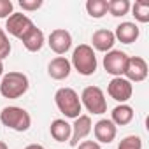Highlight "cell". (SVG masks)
Here are the masks:
<instances>
[{"label": "cell", "instance_id": "cell-1", "mask_svg": "<svg viewBox=\"0 0 149 149\" xmlns=\"http://www.w3.org/2000/svg\"><path fill=\"white\" fill-rule=\"evenodd\" d=\"M28 77L23 72H7L2 76V81H0V95L4 98L14 100L23 97L28 91Z\"/></svg>", "mask_w": 149, "mask_h": 149}, {"label": "cell", "instance_id": "cell-2", "mask_svg": "<svg viewBox=\"0 0 149 149\" xmlns=\"http://www.w3.org/2000/svg\"><path fill=\"white\" fill-rule=\"evenodd\" d=\"M54 102H56L58 111L65 118L76 119V118L81 116L83 105H81V100H79V95H77L76 90H72V88H60L54 93Z\"/></svg>", "mask_w": 149, "mask_h": 149}, {"label": "cell", "instance_id": "cell-3", "mask_svg": "<svg viewBox=\"0 0 149 149\" xmlns=\"http://www.w3.org/2000/svg\"><path fill=\"white\" fill-rule=\"evenodd\" d=\"M70 65L76 68L81 76H93L97 70V54L95 49L88 44H79L72 53V61Z\"/></svg>", "mask_w": 149, "mask_h": 149}, {"label": "cell", "instance_id": "cell-4", "mask_svg": "<svg viewBox=\"0 0 149 149\" xmlns=\"http://www.w3.org/2000/svg\"><path fill=\"white\" fill-rule=\"evenodd\" d=\"M0 121L4 126L14 130V132H26L32 126V118L28 111L18 105H7L0 112Z\"/></svg>", "mask_w": 149, "mask_h": 149}, {"label": "cell", "instance_id": "cell-5", "mask_svg": "<svg viewBox=\"0 0 149 149\" xmlns=\"http://www.w3.org/2000/svg\"><path fill=\"white\" fill-rule=\"evenodd\" d=\"M79 100H81V105H84L86 111L91 114L107 112V100H105L102 88H98V86H86L83 90Z\"/></svg>", "mask_w": 149, "mask_h": 149}, {"label": "cell", "instance_id": "cell-6", "mask_svg": "<svg viewBox=\"0 0 149 149\" xmlns=\"http://www.w3.org/2000/svg\"><path fill=\"white\" fill-rule=\"evenodd\" d=\"M33 26H35L33 21H32L26 14H23V13H13V14L6 19V30H7L13 37L19 39V40H21Z\"/></svg>", "mask_w": 149, "mask_h": 149}, {"label": "cell", "instance_id": "cell-7", "mask_svg": "<svg viewBox=\"0 0 149 149\" xmlns=\"http://www.w3.org/2000/svg\"><path fill=\"white\" fill-rule=\"evenodd\" d=\"M126 61H128V54L125 51L111 49L104 56V68L107 74H111L114 77H123L125 68H126Z\"/></svg>", "mask_w": 149, "mask_h": 149}, {"label": "cell", "instance_id": "cell-8", "mask_svg": "<svg viewBox=\"0 0 149 149\" xmlns=\"http://www.w3.org/2000/svg\"><path fill=\"white\" fill-rule=\"evenodd\" d=\"M107 93L111 98H114L119 104H126L132 98L133 93V86L128 79L125 77H112L111 83L107 84Z\"/></svg>", "mask_w": 149, "mask_h": 149}, {"label": "cell", "instance_id": "cell-9", "mask_svg": "<svg viewBox=\"0 0 149 149\" xmlns=\"http://www.w3.org/2000/svg\"><path fill=\"white\" fill-rule=\"evenodd\" d=\"M147 63L144 58L140 56H128L126 61V68H125V79H128L130 83H142L147 77Z\"/></svg>", "mask_w": 149, "mask_h": 149}, {"label": "cell", "instance_id": "cell-10", "mask_svg": "<svg viewBox=\"0 0 149 149\" xmlns=\"http://www.w3.org/2000/svg\"><path fill=\"white\" fill-rule=\"evenodd\" d=\"M70 126H72V135H70L68 144L72 147H76L79 144V140L86 139L93 130V123H91V118L88 114H81L79 118H76L74 119V125H70Z\"/></svg>", "mask_w": 149, "mask_h": 149}, {"label": "cell", "instance_id": "cell-11", "mask_svg": "<svg viewBox=\"0 0 149 149\" xmlns=\"http://www.w3.org/2000/svg\"><path fill=\"white\" fill-rule=\"evenodd\" d=\"M47 44H49L51 51H54L56 54H65L72 47V35L65 28H56L49 33Z\"/></svg>", "mask_w": 149, "mask_h": 149}, {"label": "cell", "instance_id": "cell-12", "mask_svg": "<svg viewBox=\"0 0 149 149\" xmlns=\"http://www.w3.org/2000/svg\"><path fill=\"white\" fill-rule=\"evenodd\" d=\"M93 133H95V139L98 142L111 144L118 135V126L111 119H100L93 125Z\"/></svg>", "mask_w": 149, "mask_h": 149}, {"label": "cell", "instance_id": "cell-13", "mask_svg": "<svg viewBox=\"0 0 149 149\" xmlns=\"http://www.w3.org/2000/svg\"><path fill=\"white\" fill-rule=\"evenodd\" d=\"M70 70H72V65H70V61L65 56H56L47 65V74L51 76V79H54V81L67 79L70 76Z\"/></svg>", "mask_w": 149, "mask_h": 149}, {"label": "cell", "instance_id": "cell-14", "mask_svg": "<svg viewBox=\"0 0 149 149\" xmlns=\"http://www.w3.org/2000/svg\"><path fill=\"white\" fill-rule=\"evenodd\" d=\"M91 47H95L97 51H102V53H109L114 44H116V37H114V32L107 30V28H100L93 33L91 37Z\"/></svg>", "mask_w": 149, "mask_h": 149}, {"label": "cell", "instance_id": "cell-15", "mask_svg": "<svg viewBox=\"0 0 149 149\" xmlns=\"http://www.w3.org/2000/svg\"><path fill=\"white\" fill-rule=\"evenodd\" d=\"M139 35H140L139 26H137L135 23H130V21H125V23L118 25V26H116V32H114L116 40H119V42H123V44H132V42H135V40L139 39Z\"/></svg>", "mask_w": 149, "mask_h": 149}, {"label": "cell", "instance_id": "cell-16", "mask_svg": "<svg viewBox=\"0 0 149 149\" xmlns=\"http://www.w3.org/2000/svg\"><path fill=\"white\" fill-rule=\"evenodd\" d=\"M21 42H23V46H25L26 51H30V53H37V51L42 49V46H44V42H46V39H44V32H42L40 28L33 26V28H32V30L21 39Z\"/></svg>", "mask_w": 149, "mask_h": 149}, {"label": "cell", "instance_id": "cell-17", "mask_svg": "<svg viewBox=\"0 0 149 149\" xmlns=\"http://www.w3.org/2000/svg\"><path fill=\"white\" fill-rule=\"evenodd\" d=\"M133 119V109L128 105V104H119L112 109L111 112V121L116 125V126H125V125H130Z\"/></svg>", "mask_w": 149, "mask_h": 149}, {"label": "cell", "instance_id": "cell-18", "mask_svg": "<svg viewBox=\"0 0 149 149\" xmlns=\"http://www.w3.org/2000/svg\"><path fill=\"white\" fill-rule=\"evenodd\" d=\"M49 133L56 142H67L72 135V126L65 119H54L49 126Z\"/></svg>", "mask_w": 149, "mask_h": 149}, {"label": "cell", "instance_id": "cell-19", "mask_svg": "<svg viewBox=\"0 0 149 149\" xmlns=\"http://www.w3.org/2000/svg\"><path fill=\"white\" fill-rule=\"evenodd\" d=\"M86 11L95 19L104 18L107 14V0H88L86 2Z\"/></svg>", "mask_w": 149, "mask_h": 149}, {"label": "cell", "instance_id": "cell-20", "mask_svg": "<svg viewBox=\"0 0 149 149\" xmlns=\"http://www.w3.org/2000/svg\"><path fill=\"white\" fill-rule=\"evenodd\" d=\"M132 4L128 2V0H111V2H107V13H111L114 18H121L125 14H128Z\"/></svg>", "mask_w": 149, "mask_h": 149}, {"label": "cell", "instance_id": "cell-21", "mask_svg": "<svg viewBox=\"0 0 149 149\" xmlns=\"http://www.w3.org/2000/svg\"><path fill=\"white\" fill-rule=\"evenodd\" d=\"M132 14L139 23H147L149 21V4L146 2H135L132 7Z\"/></svg>", "mask_w": 149, "mask_h": 149}, {"label": "cell", "instance_id": "cell-22", "mask_svg": "<svg viewBox=\"0 0 149 149\" xmlns=\"http://www.w3.org/2000/svg\"><path fill=\"white\" fill-rule=\"evenodd\" d=\"M118 149H142V139L139 135H128L119 142Z\"/></svg>", "mask_w": 149, "mask_h": 149}, {"label": "cell", "instance_id": "cell-23", "mask_svg": "<svg viewBox=\"0 0 149 149\" xmlns=\"http://www.w3.org/2000/svg\"><path fill=\"white\" fill-rule=\"evenodd\" d=\"M11 53V42H9V37L6 33L4 28H0V60L4 61V58H7Z\"/></svg>", "mask_w": 149, "mask_h": 149}, {"label": "cell", "instance_id": "cell-24", "mask_svg": "<svg viewBox=\"0 0 149 149\" xmlns=\"http://www.w3.org/2000/svg\"><path fill=\"white\" fill-rule=\"evenodd\" d=\"M19 7L23 11L32 13V11H37L42 7V0H19Z\"/></svg>", "mask_w": 149, "mask_h": 149}, {"label": "cell", "instance_id": "cell-25", "mask_svg": "<svg viewBox=\"0 0 149 149\" xmlns=\"http://www.w3.org/2000/svg\"><path fill=\"white\" fill-rule=\"evenodd\" d=\"M13 9H14V6L11 0H0V19H4V18L7 19L13 14Z\"/></svg>", "mask_w": 149, "mask_h": 149}, {"label": "cell", "instance_id": "cell-26", "mask_svg": "<svg viewBox=\"0 0 149 149\" xmlns=\"http://www.w3.org/2000/svg\"><path fill=\"white\" fill-rule=\"evenodd\" d=\"M76 147H77V149H102L97 140H83V142H79Z\"/></svg>", "mask_w": 149, "mask_h": 149}, {"label": "cell", "instance_id": "cell-27", "mask_svg": "<svg viewBox=\"0 0 149 149\" xmlns=\"http://www.w3.org/2000/svg\"><path fill=\"white\" fill-rule=\"evenodd\" d=\"M25 149H46L44 146H40V144H28Z\"/></svg>", "mask_w": 149, "mask_h": 149}, {"label": "cell", "instance_id": "cell-28", "mask_svg": "<svg viewBox=\"0 0 149 149\" xmlns=\"http://www.w3.org/2000/svg\"><path fill=\"white\" fill-rule=\"evenodd\" d=\"M2 76H4V61L0 60V77H2Z\"/></svg>", "mask_w": 149, "mask_h": 149}, {"label": "cell", "instance_id": "cell-29", "mask_svg": "<svg viewBox=\"0 0 149 149\" xmlns=\"http://www.w3.org/2000/svg\"><path fill=\"white\" fill-rule=\"evenodd\" d=\"M0 149H9V147H7V144H6V142L0 140Z\"/></svg>", "mask_w": 149, "mask_h": 149}]
</instances>
